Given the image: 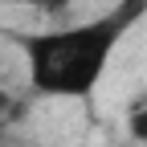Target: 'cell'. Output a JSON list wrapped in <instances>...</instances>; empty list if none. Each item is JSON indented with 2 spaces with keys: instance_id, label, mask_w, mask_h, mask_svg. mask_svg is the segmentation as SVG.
Returning <instances> with one entry per match:
<instances>
[{
  "instance_id": "6da1fadb",
  "label": "cell",
  "mask_w": 147,
  "mask_h": 147,
  "mask_svg": "<svg viewBox=\"0 0 147 147\" xmlns=\"http://www.w3.org/2000/svg\"><path fill=\"white\" fill-rule=\"evenodd\" d=\"M147 12V0H119L94 21L25 37L29 82L45 98H90L115 57L123 33Z\"/></svg>"
},
{
  "instance_id": "7a4b0ae2",
  "label": "cell",
  "mask_w": 147,
  "mask_h": 147,
  "mask_svg": "<svg viewBox=\"0 0 147 147\" xmlns=\"http://www.w3.org/2000/svg\"><path fill=\"white\" fill-rule=\"evenodd\" d=\"M127 135L135 143H147V102H139L131 110V119H127Z\"/></svg>"
},
{
  "instance_id": "3957f363",
  "label": "cell",
  "mask_w": 147,
  "mask_h": 147,
  "mask_svg": "<svg viewBox=\"0 0 147 147\" xmlns=\"http://www.w3.org/2000/svg\"><path fill=\"white\" fill-rule=\"evenodd\" d=\"M0 4H33V8H61V0H0Z\"/></svg>"
},
{
  "instance_id": "277c9868",
  "label": "cell",
  "mask_w": 147,
  "mask_h": 147,
  "mask_svg": "<svg viewBox=\"0 0 147 147\" xmlns=\"http://www.w3.org/2000/svg\"><path fill=\"white\" fill-rule=\"evenodd\" d=\"M61 4H69V0H61Z\"/></svg>"
},
{
  "instance_id": "5b68a950",
  "label": "cell",
  "mask_w": 147,
  "mask_h": 147,
  "mask_svg": "<svg viewBox=\"0 0 147 147\" xmlns=\"http://www.w3.org/2000/svg\"><path fill=\"white\" fill-rule=\"evenodd\" d=\"M143 147H147V143H143Z\"/></svg>"
}]
</instances>
